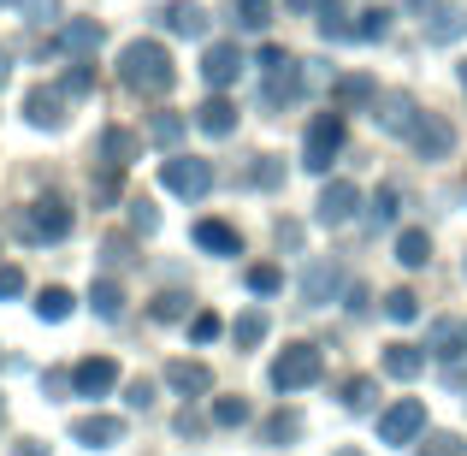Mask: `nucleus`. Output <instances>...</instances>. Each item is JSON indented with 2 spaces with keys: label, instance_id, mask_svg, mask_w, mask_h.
<instances>
[{
  "label": "nucleus",
  "instance_id": "obj_25",
  "mask_svg": "<svg viewBox=\"0 0 467 456\" xmlns=\"http://www.w3.org/2000/svg\"><path fill=\"white\" fill-rule=\"evenodd\" d=\"M397 261H402V267H426V261H432V238H426L420 226H409V231L397 238Z\"/></svg>",
  "mask_w": 467,
  "mask_h": 456
},
{
  "label": "nucleus",
  "instance_id": "obj_19",
  "mask_svg": "<svg viewBox=\"0 0 467 456\" xmlns=\"http://www.w3.org/2000/svg\"><path fill=\"white\" fill-rule=\"evenodd\" d=\"M130 160H137V137H130L125 125H107V131H101V166L125 172Z\"/></svg>",
  "mask_w": 467,
  "mask_h": 456
},
{
  "label": "nucleus",
  "instance_id": "obj_46",
  "mask_svg": "<svg viewBox=\"0 0 467 456\" xmlns=\"http://www.w3.org/2000/svg\"><path fill=\"white\" fill-rule=\"evenodd\" d=\"M130 226H137V231H154V226H160L154 202H130Z\"/></svg>",
  "mask_w": 467,
  "mask_h": 456
},
{
  "label": "nucleus",
  "instance_id": "obj_45",
  "mask_svg": "<svg viewBox=\"0 0 467 456\" xmlns=\"http://www.w3.org/2000/svg\"><path fill=\"white\" fill-rule=\"evenodd\" d=\"M125 403H130V409H149V403H154V386H149V379H130V386H125Z\"/></svg>",
  "mask_w": 467,
  "mask_h": 456
},
{
  "label": "nucleus",
  "instance_id": "obj_29",
  "mask_svg": "<svg viewBox=\"0 0 467 456\" xmlns=\"http://www.w3.org/2000/svg\"><path fill=\"white\" fill-rule=\"evenodd\" d=\"M36 314H42V320H66L71 314V291L66 285H47L42 297H36Z\"/></svg>",
  "mask_w": 467,
  "mask_h": 456
},
{
  "label": "nucleus",
  "instance_id": "obj_55",
  "mask_svg": "<svg viewBox=\"0 0 467 456\" xmlns=\"http://www.w3.org/2000/svg\"><path fill=\"white\" fill-rule=\"evenodd\" d=\"M462 90H467V66H462Z\"/></svg>",
  "mask_w": 467,
  "mask_h": 456
},
{
  "label": "nucleus",
  "instance_id": "obj_17",
  "mask_svg": "<svg viewBox=\"0 0 467 456\" xmlns=\"http://www.w3.org/2000/svg\"><path fill=\"white\" fill-rule=\"evenodd\" d=\"M166 386L183 391V398H202V391H213V374L202 362H166Z\"/></svg>",
  "mask_w": 467,
  "mask_h": 456
},
{
  "label": "nucleus",
  "instance_id": "obj_42",
  "mask_svg": "<svg viewBox=\"0 0 467 456\" xmlns=\"http://www.w3.org/2000/svg\"><path fill=\"white\" fill-rule=\"evenodd\" d=\"M59 90H66V95H89V90H95V66H71Z\"/></svg>",
  "mask_w": 467,
  "mask_h": 456
},
{
  "label": "nucleus",
  "instance_id": "obj_8",
  "mask_svg": "<svg viewBox=\"0 0 467 456\" xmlns=\"http://www.w3.org/2000/svg\"><path fill=\"white\" fill-rule=\"evenodd\" d=\"M302 95H308V78H302V66H296V59H285V66H273V71H266V107H273V113L296 107Z\"/></svg>",
  "mask_w": 467,
  "mask_h": 456
},
{
  "label": "nucleus",
  "instance_id": "obj_35",
  "mask_svg": "<svg viewBox=\"0 0 467 456\" xmlns=\"http://www.w3.org/2000/svg\"><path fill=\"white\" fill-rule=\"evenodd\" d=\"M278 178H285V160H278V154H254V166H249V184H261V190H273Z\"/></svg>",
  "mask_w": 467,
  "mask_h": 456
},
{
  "label": "nucleus",
  "instance_id": "obj_26",
  "mask_svg": "<svg viewBox=\"0 0 467 456\" xmlns=\"http://www.w3.org/2000/svg\"><path fill=\"white\" fill-rule=\"evenodd\" d=\"M89 308H95L101 320H119V314H125V291H119L113 279H95V291H89Z\"/></svg>",
  "mask_w": 467,
  "mask_h": 456
},
{
  "label": "nucleus",
  "instance_id": "obj_23",
  "mask_svg": "<svg viewBox=\"0 0 467 456\" xmlns=\"http://www.w3.org/2000/svg\"><path fill=\"white\" fill-rule=\"evenodd\" d=\"M426 367V350H414V344H390L385 350V374L390 379H414Z\"/></svg>",
  "mask_w": 467,
  "mask_h": 456
},
{
  "label": "nucleus",
  "instance_id": "obj_33",
  "mask_svg": "<svg viewBox=\"0 0 467 456\" xmlns=\"http://www.w3.org/2000/svg\"><path fill=\"white\" fill-rule=\"evenodd\" d=\"M237 24L243 30H266L273 24V0H237Z\"/></svg>",
  "mask_w": 467,
  "mask_h": 456
},
{
  "label": "nucleus",
  "instance_id": "obj_32",
  "mask_svg": "<svg viewBox=\"0 0 467 456\" xmlns=\"http://www.w3.org/2000/svg\"><path fill=\"white\" fill-rule=\"evenodd\" d=\"M385 314L397 320V326H409V320H420V297H414V291H390V297H385Z\"/></svg>",
  "mask_w": 467,
  "mask_h": 456
},
{
  "label": "nucleus",
  "instance_id": "obj_50",
  "mask_svg": "<svg viewBox=\"0 0 467 456\" xmlns=\"http://www.w3.org/2000/svg\"><path fill=\"white\" fill-rule=\"evenodd\" d=\"M12 456H47V445H42V439H24V445L12 451Z\"/></svg>",
  "mask_w": 467,
  "mask_h": 456
},
{
  "label": "nucleus",
  "instance_id": "obj_52",
  "mask_svg": "<svg viewBox=\"0 0 467 456\" xmlns=\"http://www.w3.org/2000/svg\"><path fill=\"white\" fill-rule=\"evenodd\" d=\"M414 12H444V0H409Z\"/></svg>",
  "mask_w": 467,
  "mask_h": 456
},
{
  "label": "nucleus",
  "instance_id": "obj_22",
  "mask_svg": "<svg viewBox=\"0 0 467 456\" xmlns=\"http://www.w3.org/2000/svg\"><path fill=\"white\" fill-rule=\"evenodd\" d=\"M59 48H66V54H95V48H101V24L95 18H71L66 30H59Z\"/></svg>",
  "mask_w": 467,
  "mask_h": 456
},
{
  "label": "nucleus",
  "instance_id": "obj_1",
  "mask_svg": "<svg viewBox=\"0 0 467 456\" xmlns=\"http://www.w3.org/2000/svg\"><path fill=\"white\" fill-rule=\"evenodd\" d=\"M119 83H125L130 95H166L171 83H178V66H171V54L160 42H130L125 54H119Z\"/></svg>",
  "mask_w": 467,
  "mask_h": 456
},
{
  "label": "nucleus",
  "instance_id": "obj_5",
  "mask_svg": "<svg viewBox=\"0 0 467 456\" xmlns=\"http://www.w3.org/2000/svg\"><path fill=\"white\" fill-rule=\"evenodd\" d=\"M160 178H166L171 196H190V202H202V196L213 190V166L195 160V154H171L166 166H160Z\"/></svg>",
  "mask_w": 467,
  "mask_h": 456
},
{
  "label": "nucleus",
  "instance_id": "obj_15",
  "mask_svg": "<svg viewBox=\"0 0 467 456\" xmlns=\"http://www.w3.org/2000/svg\"><path fill=\"white\" fill-rule=\"evenodd\" d=\"M24 119H30V125H42V131H54L59 119H66V90H30L24 95Z\"/></svg>",
  "mask_w": 467,
  "mask_h": 456
},
{
  "label": "nucleus",
  "instance_id": "obj_39",
  "mask_svg": "<svg viewBox=\"0 0 467 456\" xmlns=\"http://www.w3.org/2000/svg\"><path fill=\"white\" fill-rule=\"evenodd\" d=\"M296 433H302V415H273L266 421V445H290Z\"/></svg>",
  "mask_w": 467,
  "mask_h": 456
},
{
  "label": "nucleus",
  "instance_id": "obj_7",
  "mask_svg": "<svg viewBox=\"0 0 467 456\" xmlns=\"http://www.w3.org/2000/svg\"><path fill=\"white\" fill-rule=\"evenodd\" d=\"M414 154L420 160H450L456 154V125H450L444 113H420V125H414Z\"/></svg>",
  "mask_w": 467,
  "mask_h": 456
},
{
  "label": "nucleus",
  "instance_id": "obj_30",
  "mask_svg": "<svg viewBox=\"0 0 467 456\" xmlns=\"http://www.w3.org/2000/svg\"><path fill=\"white\" fill-rule=\"evenodd\" d=\"M355 36H361V42H385V36H390V12L385 6H367L361 24H355Z\"/></svg>",
  "mask_w": 467,
  "mask_h": 456
},
{
  "label": "nucleus",
  "instance_id": "obj_6",
  "mask_svg": "<svg viewBox=\"0 0 467 456\" xmlns=\"http://www.w3.org/2000/svg\"><path fill=\"white\" fill-rule=\"evenodd\" d=\"M343 149V113H319L308 125V143H302V166L308 172H326Z\"/></svg>",
  "mask_w": 467,
  "mask_h": 456
},
{
  "label": "nucleus",
  "instance_id": "obj_9",
  "mask_svg": "<svg viewBox=\"0 0 467 456\" xmlns=\"http://www.w3.org/2000/svg\"><path fill=\"white\" fill-rule=\"evenodd\" d=\"M355 207H361V190H355L349 178H331L326 190H319V226H349Z\"/></svg>",
  "mask_w": 467,
  "mask_h": 456
},
{
  "label": "nucleus",
  "instance_id": "obj_48",
  "mask_svg": "<svg viewBox=\"0 0 467 456\" xmlns=\"http://www.w3.org/2000/svg\"><path fill=\"white\" fill-rule=\"evenodd\" d=\"M18 291H24V273L18 267H0V297H18Z\"/></svg>",
  "mask_w": 467,
  "mask_h": 456
},
{
  "label": "nucleus",
  "instance_id": "obj_28",
  "mask_svg": "<svg viewBox=\"0 0 467 456\" xmlns=\"http://www.w3.org/2000/svg\"><path fill=\"white\" fill-rule=\"evenodd\" d=\"M462 30H467V12H462V6H444V12H438V24L426 30V42H432V48H444V42H456Z\"/></svg>",
  "mask_w": 467,
  "mask_h": 456
},
{
  "label": "nucleus",
  "instance_id": "obj_16",
  "mask_svg": "<svg viewBox=\"0 0 467 456\" xmlns=\"http://www.w3.org/2000/svg\"><path fill=\"white\" fill-rule=\"evenodd\" d=\"M195 243H202L207 255H243V238H237V226H225V219H195V231H190Z\"/></svg>",
  "mask_w": 467,
  "mask_h": 456
},
{
  "label": "nucleus",
  "instance_id": "obj_34",
  "mask_svg": "<svg viewBox=\"0 0 467 456\" xmlns=\"http://www.w3.org/2000/svg\"><path fill=\"white\" fill-rule=\"evenodd\" d=\"M397 207H402V190H397V184H379V196H373V226H390V219H397Z\"/></svg>",
  "mask_w": 467,
  "mask_h": 456
},
{
  "label": "nucleus",
  "instance_id": "obj_37",
  "mask_svg": "<svg viewBox=\"0 0 467 456\" xmlns=\"http://www.w3.org/2000/svg\"><path fill=\"white\" fill-rule=\"evenodd\" d=\"M149 137L160 143V149H171V143L183 137V119H178V113H154V119H149Z\"/></svg>",
  "mask_w": 467,
  "mask_h": 456
},
{
  "label": "nucleus",
  "instance_id": "obj_36",
  "mask_svg": "<svg viewBox=\"0 0 467 456\" xmlns=\"http://www.w3.org/2000/svg\"><path fill=\"white\" fill-rule=\"evenodd\" d=\"M456 344H462V326H456V320H438V326H432V355L450 362V355H462Z\"/></svg>",
  "mask_w": 467,
  "mask_h": 456
},
{
  "label": "nucleus",
  "instance_id": "obj_14",
  "mask_svg": "<svg viewBox=\"0 0 467 456\" xmlns=\"http://www.w3.org/2000/svg\"><path fill=\"white\" fill-rule=\"evenodd\" d=\"M71 439H78V445H89V451H107V445H119V439H125V421H119V415H83V421L71 427Z\"/></svg>",
  "mask_w": 467,
  "mask_h": 456
},
{
  "label": "nucleus",
  "instance_id": "obj_47",
  "mask_svg": "<svg viewBox=\"0 0 467 456\" xmlns=\"http://www.w3.org/2000/svg\"><path fill=\"white\" fill-rule=\"evenodd\" d=\"M113 196H119V172H113V166H107V172H101V178H95V202H113Z\"/></svg>",
  "mask_w": 467,
  "mask_h": 456
},
{
  "label": "nucleus",
  "instance_id": "obj_27",
  "mask_svg": "<svg viewBox=\"0 0 467 456\" xmlns=\"http://www.w3.org/2000/svg\"><path fill=\"white\" fill-rule=\"evenodd\" d=\"M231 338H237V350H254V344L266 338V314H261V308L237 314V320H231Z\"/></svg>",
  "mask_w": 467,
  "mask_h": 456
},
{
  "label": "nucleus",
  "instance_id": "obj_24",
  "mask_svg": "<svg viewBox=\"0 0 467 456\" xmlns=\"http://www.w3.org/2000/svg\"><path fill=\"white\" fill-rule=\"evenodd\" d=\"M331 291H337V267H331V261H314L308 279H302V297L319 308V302H331Z\"/></svg>",
  "mask_w": 467,
  "mask_h": 456
},
{
  "label": "nucleus",
  "instance_id": "obj_20",
  "mask_svg": "<svg viewBox=\"0 0 467 456\" xmlns=\"http://www.w3.org/2000/svg\"><path fill=\"white\" fill-rule=\"evenodd\" d=\"M195 125H202L207 137H231V131H237V107H231L225 95H213V101L195 107Z\"/></svg>",
  "mask_w": 467,
  "mask_h": 456
},
{
  "label": "nucleus",
  "instance_id": "obj_31",
  "mask_svg": "<svg viewBox=\"0 0 467 456\" xmlns=\"http://www.w3.org/2000/svg\"><path fill=\"white\" fill-rule=\"evenodd\" d=\"M249 291H254V297H278V291H285V273H278L273 261L249 267Z\"/></svg>",
  "mask_w": 467,
  "mask_h": 456
},
{
  "label": "nucleus",
  "instance_id": "obj_11",
  "mask_svg": "<svg viewBox=\"0 0 467 456\" xmlns=\"http://www.w3.org/2000/svg\"><path fill=\"white\" fill-rule=\"evenodd\" d=\"M71 386H78V398H107L119 386V362L113 355H89V362L71 367Z\"/></svg>",
  "mask_w": 467,
  "mask_h": 456
},
{
  "label": "nucleus",
  "instance_id": "obj_3",
  "mask_svg": "<svg viewBox=\"0 0 467 456\" xmlns=\"http://www.w3.org/2000/svg\"><path fill=\"white\" fill-rule=\"evenodd\" d=\"M18 226H24V238H30V243H59L71 231V207L59 202V196H36V202L24 207Z\"/></svg>",
  "mask_w": 467,
  "mask_h": 456
},
{
  "label": "nucleus",
  "instance_id": "obj_21",
  "mask_svg": "<svg viewBox=\"0 0 467 456\" xmlns=\"http://www.w3.org/2000/svg\"><path fill=\"white\" fill-rule=\"evenodd\" d=\"M166 30L171 36H207V6H195V0H171V6H166Z\"/></svg>",
  "mask_w": 467,
  "mask_h": 456
},
{
  "label": "nucleus",
  "instance_id": "obj_43",
  "mask_svg": "<svg viewBox=\"0 0 467 456\" xmlns=\"http://www.w3.org/2000/svg\"><path fill=\"white\" fill-rule=\"evenodd\" d=\"M190 338H195V344H213V338H219V314H207V308H202V314L190 320Z\"/></svg>",
  "mask_w": 467,
  "mask_h": 456
},
{
  "label": "nucleus",
  "instance_id": "obj_12",
  "mask_svg": "<svg viewBox=\"0 0 467 456\" xmlns=\"http://www.w3.org/2000/svg\"><path fill=\"white\" fill-rule=\"evenodd\" d=\"M237 71H243V48H237V42H213V48L202 54V78L213 83V90L237 83Z\"/></svg>",
  "mask_w": 467,
  "mask_h": 456
},
{
  "label": "nucleus",
  "instance_id": "obj_49",
  "mask_svg": "<svg viewBox=\"0 0 467 456\" xmlns=\"http://www.w3.org/2000/svg\"><path fill=\"white\" fill-rule=\"evenodd\" d=\"M285 59H290V54H285L278 42H266V48H261V66H266V71H273V66H285Z\"/></svg>",
  "mask_w": 467,
  "mask_h": 456
},
{
  "label": "nucleus",
  "instance_id": "obj_56",
  "mask_svg": "<svg viewBox=\"0 0 467 456\" xmlns=\"http://www.w3.org/2000/svg\"><path fill=\"white\" fill-rule=\"evenodd\" d=\"M0 6H18V0H0Z\"/></svg>",
  "mask_w": 467,
  "mask_h": 456
},
{
  "label": "nucleus",
  "instance_id": "obj_41",
  "mask_svg": "<svg viewBox=\"0 0 467 456\" xmlns=\"http://www.w3.org/2000/svg\"><path fill=\"white\" fill-rule=\"evenodd\" d=\"M420 456H462V439L456 433H426L420 439Z\"/></svg>",
  "mask_w": 467,
  "mask_h": 456
},
{
  "label": "nucleus",
  "instance_id": "obj_38",
  "mask_svg": "<svg viewBox=\"0 0 467 456\" xmlns=\"http://www.w3.org/2000/svg\"><path fill=\"white\" fill-rule=\"evenodd\" d=\"M367 403H373V379H367V374L343 379V409H367Z\"/></svg>",
  "mask_w": 467,
  "mask_h": 456
},
{
  "label": "nucleus",
  "instance_id": "obj_53",
  "mask_svg": "<svg viewBox=\"0 0 467 456\" xmlns=\"http://www.w3.org/2000/svg\"><path fill=\"white\" fill-rule=\"evenodd\" d=\"M319 0H285V12H314Z\"/></svg>",
  "mask_w": 467,
  "mask_h": 456
},
{
  "label": "nucleus",
  "instance_id": "obj_13",
  "mask_svg": "<svg viewBox=\"0 0 467 456\" xmlns=\"http://www.w3.org/2000/svg\"><path fill=\"white\" fill-rule=\"evenodd\" d=\"M373 101H379V83L367 78V71H349V78L331 83V107H337V113H355V107H373Z\"/></svg>",
  "mask_w": 467,
  "mask_h": 456
},
{
  "label": "nucleus",
  "instance_id": "obj_18",
  "mask_svg": "<svg viewBox=\"0 0 467 456\" xmlns=\"http://www.w3.org/2000/svg\"><path fill=\"white\" fill-rule=\"evenodd\" d=\"M319 36H326V42H361L343 0H319Z\"/></svg>",
  "mask_w": 467,
  "mask_h": 456
},
{
  "label": "nucleus",
  "instance_id": "obj_2",
  "mask_svg": "<svg viewBox=\"0 0 467 456\" xmlns=\"http://www.w3.org/2000/svg\"><path fill=\"white\" fill-rule=\"evenodd\" d=\"M326 374V355L314 344H285V355L273 362V391H308Z\"/></svg>",
  "mask_w": 467,
  "mask_h": 456
},
{
  "label": "nucleus",
  "instance_id": "obj_51",
  "mask_svg": "<svg viewBox=\"0 0 467 456\" xmlns=\"http://www.w3.org/2000/svg\"><path fill=\"white\" fill-rule=\"evenodd\" d=\"M30 12H36V18H54V12H59V0H30Z\"/></svg>",
  "mask_w": 467,
  "mask_h": 456
},
{
  "label": "nucleus",
  "instance_id": "obj_4",
  "mask_svg": "<svg viewBox=\"0 0 467 456\" xmlns=\"http://www.w3.org/2000/svg\"><path fill=\"white\" fill-rule=\"evenodd\" d=\"M426 433V403L420 398H402L379 415V445H414Z\"/></svg>",
  "mask_w": 467,
  "mask_h": 456
},
{
  "label": "nucleus",
  "instance_id": "obj_40",
  "mask_svg": "<svg viewBox=\"0 0 467 456\" xmlns=\"http://www.w3.org/2000/svg\"><path fill=\"white\" fill-rule=\"evenodd\" d=\"M213 421L219 427H243V421H249V403H243V398H219L213 403Z\"/></svg>",
  "mask_w": 467,
  "mask_h": 456
},
{
  "label": "nucleus",
  "instance_id": "obj_44",
  "mask_svg": "<svg viewBox=\"0 0 467 456\" xmlns=\"http://www.w3.org/2000/svg\"><path fill=\"white\" fill-rule=\"evenodd\" d=\"M183 314H190V297H178V291L154 302V320H183Z\"/></svg>",
  "mask_w": 467,
  "mask_h": 456
},
{
  "label": "nucleus",
  "instance_id": "obj_54",
  "mask_svg": "<svg viewBox=\"0 0 467 456\" xmlns=\"http://www.w3.org/2000/svg\"><path fill=\"white\" fill-rule=\"evenodd\" d=\"M337 456H361V451H349V445H343V451H337Z\"/></svg>",
  "mask_w": 467,
  "mask_h": 456
},
{
  "label": "nucleus",
  "instance_id": "obj_10",
  "mask_svg": "<svg viewBox=\"0 0 467 456\" xmlns=\"http://www.w3.org/2000/svg\"><path fill=\"white\" fill-rule=\"evenodd\" d=\"M373 119L390 131V137H414V125H420V107H414V95H379L373 101Z\"/></svg>",
  "mask_w": 467,
  "mask_h": 456
},
{
  "label": "nucleus",
  "instance_id": "obj_57",
  "mask_svg": "<svg viewBox=\"0 0 467 456\" xmlns=\"http://www.w3.org/2000/svg\"><path fill=\"white\" fill-rule=\"evenodd\" d=\"M0 71H6V66H0Z\"/></svg>",
  "mask_w": 467,
  "mask_h": 456
}]
</instances>
